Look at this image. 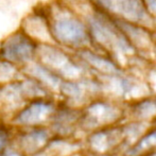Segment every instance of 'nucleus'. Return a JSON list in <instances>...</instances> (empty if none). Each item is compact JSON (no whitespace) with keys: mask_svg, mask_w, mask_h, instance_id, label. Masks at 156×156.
<instances>
[{"mask_svg":"<svg viewBox=\"0 0 156 156\" xmlns=\"http://www.w3.org/2000/svg\"><path fill=\"white\" fill-rule=\"evenodd\" d=\"M54 44L64 49L83 48L88 41L87 29L80 17L70 9L54 0L46 3Z\"/></svg>","mask_w":156,"mask_h":156,"instance_id":"f257e3e1","label":"nucleus"},{"mask_svg":"<svg viewBox=\"0 0 156 156\" xmlns=\"http://www.w3.org/2000/svg\"><path fill=\"white\" fill-rule=\"evenodd\" d=\"M37 47L38 45L18 28L0 41V58L23 69L36 60Z\"/></svg>","mask_w":156,"mask_h":156,"instance_id":"f03ea898","label":"nucleus"},{"mask_svg":"<svg viewBox=\"0 0 156 156\" xmlns=\"http://www.w3.org/2000/svg\"><path fill=\"white\" fill-rule=\"evenodd\" d=\"M18 28L37 45L54 44L50 30L46 3L38 4L27 15H25Z\"/></svg>","mask_w":156,"mask_h":156,"instance_id":"7ed1b4c3","label":"nucleus"},{"mask_svg":"<svg viewBox=\"0 0 156 156\" xmlns=\"http://www.w3.org/2000/svg\"><path fill=\"white\" fill-rule=\"evenodd\" d=\"M20 70L23 69L18 66L0 58V83L12 82Z\"/></svg>","mask_w":156,"mask_h":156,"instance_id":"20e7f679","label":"nucleus"},{"mask_svg":"<svg viewBox=\"0 0 156 156\" xmlns=\"http://www.w3.org/2000/svg\"><path fill=\"white\" fill-rule=\"evenodd\" d=\"M49 111L48 106L44 103H36L30 108H28L26 111L25 116H23L25 118L26 122H33L37 121V120L41 119L43 116H45L47 114V112Z\"/></svg>","mask_w":156,"mask_h":156,"instance_id":"39448f33","label":"nucleus"},{"mask_svg":"<svg viewBox=\"0 0 156 156\" xmlns=\"http://www.w3.org/2000/svg\"><path fill=\"white\" fill-rule=\"evenodd\" d=\"M3 144H4V139L1 137V136H0V148H1V147L3 146Z\"/></svg>","mask_w":156,"mask_h":156,"instance_id":"423d86ee","label":"nucleus"}]
</instances>
